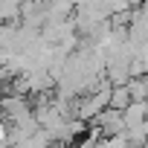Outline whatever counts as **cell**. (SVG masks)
<instances>
[{"mask_svg": "<svg viewBox=\"0 0 148 148\" xmlns=\"http://www.w3.org/2000/svg\"><path fill=\"white\" fill-rule=\"evenodd\" d=\"M55 148H73V145H55Z\"/></svg>", "mask_w": 148, "mask_h": 148, "instance_id": "8992f818", "label": "cell"}, {"mask_svg": "<svg viewBox=\"0 0 148 148\" xmlns=\"http://www.w3.org/2000/svg\"><path fill=\"white\" fill-rule=\"evenodd\" d=\"M125 87H128L131 102H148V76L145 79H131Z\"/></svg>", "mask_w": 148, "mask_h": 148, "instance_id": "3957f363", "label": "cell"}, {"mask_svg": "<svg viewBox=\"0 0 148 148\" xmlns=\"http://www.w3.org/2000/svg\"><path fill=\"white\" fill-rule=\"evenodd\" d=\"M99 148H131V145H128L125 134H119V136H110V139H99Z\"/></svg>", "mask_w": 148, "mask_h": 148, "instance_id": "5b68a950", "label": "cell"}, {"mask_svg": "<svg viewBox=\"0 0 148 148\" xmlns=\"http://www.w3.org/2000/svg\"><path fill=\"white\" fill-rule=\"evenodd\" d=\"M128 105H131V96H128V87H113V90H110V108L122 113V110H125Z\"/></svg>", "mask_w": 148, "mask_h": 148, "instance_id": "277c9868", "label": "cell"}, {"mask_svg": "<svg viewBox=\"0 0 148 148\" xmlns=\"http://www.w3.org/2000/svg\"><path fill=\"white\" fill-rule=\"evenodd\" d=\"M122 119H125V131L142 128V122L148 119V102H131V105L122 110Z\"/></svg>", "mask_w": 148, "mask_h": 148, "instance_id": "7a4b0ae2", "label": "cell"}, {"mask_svg": "<svg viewBox=\"0 0 148 148\" xmlns=\"http://www.w3.org/2000/svg\"><path fill=\"white\" fill-rule=\"evenodd\" d=\"M93 128L99 131V136H102V139H110V136L125 134V119H122V113H119V110L108 108V110H102V113L93 119Z\"/></svg>", "mask_w": 148, "mask_h": 148, "instance_id": "6da1fadb", "label": "cell"}]
</instances>
